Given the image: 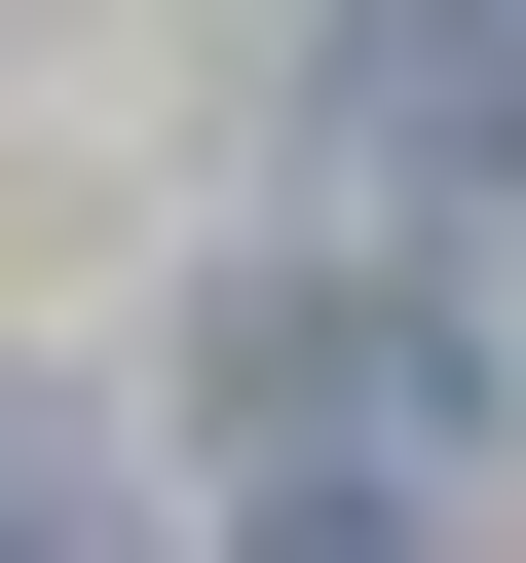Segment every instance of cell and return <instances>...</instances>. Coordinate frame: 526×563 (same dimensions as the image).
<instances>
[{
  "label": "cell",
  "instance_id": "cell-1",
  "mask_svg": "<svg viewBox=\"0 0 526 563\" xmlns=\"http://www.w3.org/2000/svg\"><path fill=\"white\" fill-rule=\"evenodd\" d=\"M188 376H226V413H263V451H302V488H376V451H414V413H451V301H414V339H376V301H302V263H263V301H226V339H188Z\"/></svg>",
  "mask_w": 526,
  "mask_h": 563
},
{
  "label": "cell",
  "instance_id": "cell-4",
  "mask_svg": "<svg viewBox=\"0 0 526 563\" xmlns=\"http://www.w3.org/2000/svg\"><path fill=\"white\" fill-rule=\"evenodd\" d=\"M263 563H376V488H302V526H263Z\"/></svg>",
  "mask_w": 526,
  "mask_h": 563
},
{
  "label": "cell",
  "instance_id": "cell-3",
  "mask_svg": "<svg viewBox=\"0 0 526 563\" xmlns=\"http://www.w3.org/2000/svg\"><path fill=\"white\" fill-rule=\"evenodd\" d=\"M0 563H76V413H0Z\"/></svg>",
  "mask_w": 526,
  "mask_h": 563
},
{
  "label": "cell",
  "instance_id": "cell-2",
  "mask_svg": "<svg viewBox=\"0 0 526 563\" xmlns=\"http://www.w3.org/2000/svg\"><path fill=\"white\" fill-rule=\"evenodd\" d=\"M339 113H376L414 188H526V0H376V38H339Z\"/></svg>",
  "mask_w": 526,
  "mask_h": 563
}]
</instances>
